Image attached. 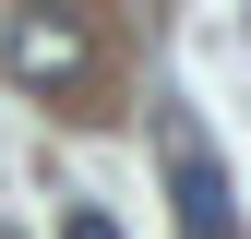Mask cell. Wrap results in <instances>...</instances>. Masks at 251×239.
<instances>
[{"mask_svg":"<svg viewBox=\"0 0 251 239\" xmlns=\"http://www.w3.org/2000/svg\"><path fill=\"white\" fill-rule=\"evenodd\" d=\"M168 179H179V227L227 239V179H215V156H192V132H168Z\"/></svg>","mask_w":251,"mask_h":239,"instance_id":"cell-2","label":"cell"},{"mask_svg":"<svg viewBox=\"0 0 251 239\" xmlns=\"http://www.w3.org/2000/svg\"><path fill=\"white\" fill-rule=\"evenodd\" d=\"M0 72H12L24 96H72V84L96 72V24H84V12H12Z\"/></svg>","mask_w":251,"mask_h":239,"instance_id":"cell-1","label":"cell"},{"mask_svg":"<svg viewBox=\"0 0 251 239\" xmlns=\"http://www.w3.org/2000/svg\"><path fill=\"white\" fill-rule=\"evenodd\" d=\"M60 239H120V227L96 215V203H60Z\"/></svg>","mask_w":251,"mask_h":239,"instance_id":"cell-3","label":"cell"}]
</instances>
